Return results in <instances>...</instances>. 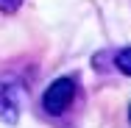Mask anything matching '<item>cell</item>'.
<instances>
[{"label": "cell", "mask_w": 131, "mask_h": 128, "mask_svg": "<svg viewBox=\"0 0 131 128\" xmlns=\"http://www.w3.org/2000/svg\"><path fill=\"white\" fill-rule=\"evenodd\" d=\"M75 100V81L73 78H56L42 95V109L48 114H61Z\"/></svg>", "instance_id": "6da1fadb"}, {"label": "cell", "mask_w": 131, "mask_h": 128, "mask_svg": "<svg viewBox=\"0 0 131 128\" xmlns=\"http://www.w3.org/2000/svg\"><path fill=\"white\" fill-rule=\"evenodd\" d=\"M0 120L14 125L20 120V86H3L0 89Z\"/></svg>", "instance_id": "7a4b0ae2"}, {"label": "cell", "mask_w": 131, "mask_h": 128, "mask_svg": "<svg viewBox=\"0 0 131 128\" xmlns=\"http://www.w3.org/2000/svg\"><path fill=\"white\" fill-rule=\"evenodd\" d=\"M114 67L123 75H131V48H123V50L114 53Z\"/></svg>", "instance_id": "3957f363"}, {"label": "cell", "mask_w": 131, "mask_h": 128, "mask_svg": "<svg viewBox=\"0 0 131 128\" xmlns=\"http://www.w3.org/2000/svg\"><path fill=\"white\" fill-rule=\"evenodd\" d=\"M23 3H25V0H0V11H3V14H14Z\"/></svg>", "instance_id": "277c9868"}, {"label": "cell", "mask_w": 131, "mask_h": 128, "mask_svg": "<svg viewBox=\"0 0 131 128\" xmlns=\"http://www.w3.org/2000/svg\"><path fill=\"white\" fill-rule=\"evenodd\" d=\"M128 120H131V106H128Z\"/></svg>", "instance_id": "5b68a950"}]
</instances>
